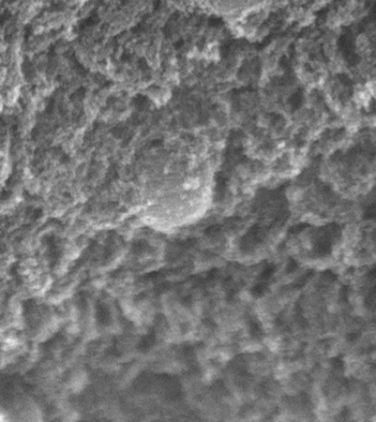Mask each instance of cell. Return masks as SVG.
Wrapping results in <instances>:
<instances>
[{"label":"cell","instance_id":"obj_1","mask_svg":"<svg viewBox=\"0 0 376 422\" xmlns=\"http://www.w3.org/2000/svg\"><path fill=\"white\" fill-rule=\"evenodd\" d=\"M211 9L232 20H242L260 11L267 0H204Z\"/></svg>","mask_w":376,"mask_h":422}]
</instances>
